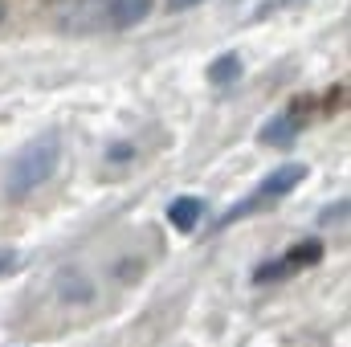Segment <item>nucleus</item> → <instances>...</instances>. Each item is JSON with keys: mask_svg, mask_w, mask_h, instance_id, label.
Listing matches in <instances>:
<instances>
[{"mask_svg": "<svg viewBox=\"0 0 351 347\" xmlns=\"http://www.w3.org/2000/svg\"><path fill=\"white\" fill-rule=\"evenodd\" d=\"M58 164H62V139H58L53 131L29 139V143L12 156V164H8L4 192H8L12 200H25L29 192H37L49 176L58 172Z\"/></svg>", "mask_w": 351, "mask_h": 347, "instance_id": "f257e3e1", "label": "nucleus"}, {"mask_svg": "<svg viewBox=\"0 0 351 347\" xmlns=\"http://www.w3.org/2000/svg\"><path fill=\"white\" fill-rule=\"evenodd\" d=\"M302 180H306V164H282V168H274V172L262 180L258 196H262V200H278V196L294 192Z\"/></svg>", "mask_w": 351, "mask_h": 347, "instance_id": "f03ea898", "label": "nucleus"}, {"mask_svg": "<svg viewBox=\"0 0 351 347\" xmlns=\"http://www.w3.org/2000/svg\"><path fill=\"white\" fill-rule=\"evenodd\" d=\"M319 258H323V246H319V241H306V246L290 250L286 258H278V265H262V270H258V282L282 278V274H290V270H298V265H311V261H319Z\"/></svg>", "mask_w": 351, "mask_h": 347, "instance_id": "7ed1b4c3", "label": "nucleus"}, {"mask_svg": "<svg viewBox=\"0 0 351 347\" xmlns=\"http://www.w3.org/2000/svg\"><path fill=\"white\" fill-rule=\"evenodd\" d=\"M102 4H106V16L114 29H135L152 12V0H102Z\"/></svg>", "mask_w": 351, "mask_h": 347, "instance_id": "20e7f679", "label": "nucleus"}, {"mask_svg": "<svg viewBox=\"0 0 351 347\" xmlns=\"http://www.w3.org/2000/svg\"><path fill=\"white\" fill-rule=\"evenodd\" d=\"M200 217H204V200L200 196H176L172 204H168V221L180 233H192Z\"/></svg>", "mask_w": 351, "mask_h": 347, "instance_id": "39448f33", "label": "nucleus"}, {"mask_svg": "<svg viewBox=\"0 0 351 347\" xmlns=\"http://www.w3.org/2000/svg\"><path fill=\"white\" fill-rule=\"evenodd\" d=\"M298 139V119L294 115H278V119H269L262 131V143H269V147H290Z\"/></svg>", "mask_w": 351, "mask_h": 347, "instance_id": "423d86ee", "label": "nucleus"}, {"mask_svg": "<svg viewBox=\"0 0 351 347\" xmlns=\"http://www.w3.org/2000/svg\"><path fill=\"white\" fill-rule=\"evenodd\" d=\"M233 78H241V58H237V53H221V58L213 62V70H208V82H213V86H225V82H233Z\"/></svg>", "mask_w": 351, "mask_h": 347, "instance_id": "0eeeda50", "label": "nucleus"}, {"mask_svg": "<svg viewBox=\"0 0 351 347\" xmlns=\"http://www.w3.org/2000/svg\"><path fill=\"white\" fill-rule=\"evenodd\" d=\"M196 4H200V0H168V8H172V12H184V8H196Z\"/></svg>", "mask_w": 351, "mask_h": 347, "instance_id": "6e6552de", "label": "nucleus"}, {"mask_svg": "<svg viewBox=\"0 0 351 347\" xmlns=\"http://www.w3.org/2000/svg\"><path fill=\"white\" fill-rule=\"evenodd\" d=\"M0 21H4V0H0Z\"/></svg>", "mask_w": 351, "mask_h": 347, "instance_id": "1a4fd4ad", "label": "nucleus"}, {"mask_svg": "<svg viewBox=\"0 0 351 347\" xmlns=\"http://www.w3.org/2000/svg\"><path fill=\"white\" fill-rule=\"evenodd\" d=\"M102 8H106V4H102Z\"/></svg>", "mask_w": 351, "mask_h": 347, "instance_id": "9d476101", "label": "nucleus"}]
</instances>
